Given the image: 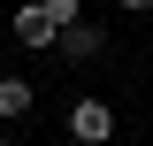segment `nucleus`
I'll list each match as a JSON object with an SVG mask.
<instances>
[{"instance_id":"5","label":"nucleus","mask_w":153,"mask_h":146,"mask_svg":"<svg viewBox=\"0 0 153 146\" xmlns=\"http://www.w3.org/2000/svg\"><path fill=\"white\" fill-rule=\"evenodd\" d=\"M0 146H8V131H0Z\"/></svg>"},{"instance_id":"3","label":"nucleus","mask_w":153,"mask_h":146,"mask_svg":"<svg viewBox=\"0 0 153 146\" xmlns=\"http://www.w3.org/2000/svg\"><path fill=\"white\" fill-rule=\"evenodd\" d=\"M0 115H8V123L31 115V85H23V77H0Z\"/></svg>"},{"instance_id":"1","label":"nucleus","mask_w":153,"mask_h":146,"mask_svg":"<svg viewBox=\"0 0 153 146\" xmlns=\"http://www.w3.org/2000/svg\"><path fill=\"white\" fill-rule=\"evenodd\" d=\"M76 23V0H46V8H16V38L23 46H54L61 31Z\"/></svg>"},{"instance_id":"2","label":"nucleus","mask_w":153,"mask_h":146,"mask_svg":"<svg viewBox=\"0 0 153 146\" xmlns=\"http://www.w3.org/2000/svg\"><path fill=\"white\" fill-rule=\"evenodd\" d=\"M69 131H76L84 146H100V138L115 131V115H107V100H76V108H69Z\"/></svg>"},{"instance_id":"4","label":"nucleus","mask_w":153,"mask_h":146,"mask_svg":"<svg viewBox=\"0 0 153 146\" xmlns=\"http://www.w3.org/2000/svg\"><path fill=\"white\" fill-rule=\"evenodd\" d=\"M61 54H100V23H69V31H61Z\"/></svg>"}]
</instances>
